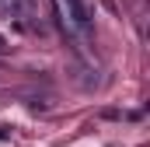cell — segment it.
<instances>
[{"instance_id":"cell-1","label":"cell","mask_w":150,"mask_h":147,"mask_svg":"<svg viewBox=\"0 0 150 147\" xmlns=\"http://www.w3.org/2000/svg\"><path fill=\"white\" fill-rule=\"evenodd\" d=\"M67 14H70L74 28L91 32V7H87V0H67Z\"/></svg>"}]
</instances>
